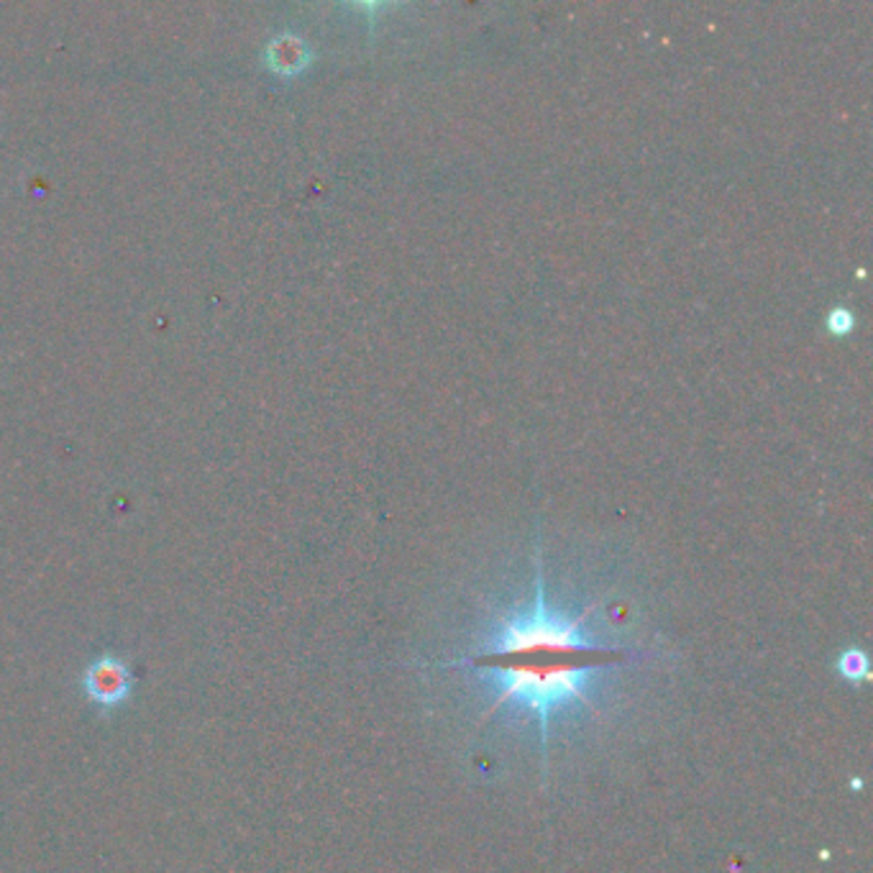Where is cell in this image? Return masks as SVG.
<instances>
[{
  "mask_svg": "<svg viewBox=\"0 0 873 873\" xmlns=\"http://www.w3.org/2000/svg\"><path fill=\"white\" fill-rule=\"evenodd\" d=\"M592 610L595 607L571 615L551 605L539 567L533 603L513 607L486 622L475 656L443 663L446 669L469 671L484 689L495 694L484 720L505 707L533 714L541 733L543 779L548 771V733L554 718L595 707L599 676L643 658L622 646L599 643L590 631Z\"/></svg>",
  "mask_w": 873,
  "mask_h": 873,
  "instance_id": "cell-1",
  "label": "cell"
},
{
  "mask_svg": "<svg viewBox=\"0 0 873 873\" xmlns=\"http://www.w3.org/2000/svg\"><path fill=\"white\" fill-rule=\"evenodd\" d=\"M83 692L100 710H118L134 694V674L116 654H100L83 674Z\"/></svg>",
  "mask_w": 873,
  "mask_h": 873,
  "instance_id": "cell-2",
  "label": "cell"
},
{
  "mask_svg": "<svg viewBox=\"0 0 873 873\" xmlns=\"http://www.w3.org/2000/svg\"><path fill=\"white\" fill-rule=\"evenodd\" d=\"M264 62L279 75H295L307 64V49L300 39L282 34V37L271 39L267 49H264Z\"/></svg>",
  "mask_w": 873,
  "mask_h": 873,
  "instance_id": "cell-3",
  "label": "cell"
},
{
  "mask_svg": "<svg viewBox=\"0 0 873 873\" xmlns=\"http://www.w3.org/2000/svg\"><path fill=\"white\" fill-rule=\"evenodd\" d=\"M837 669H840V674L853 684L869 676V661H865L861 650H848V654L837 661Z\"/></svg>",
  "mask_w": 873,
  "mask_h": 873,
  "instance_id": "cell-4",
  "label": "cell"
}]
</instances>
